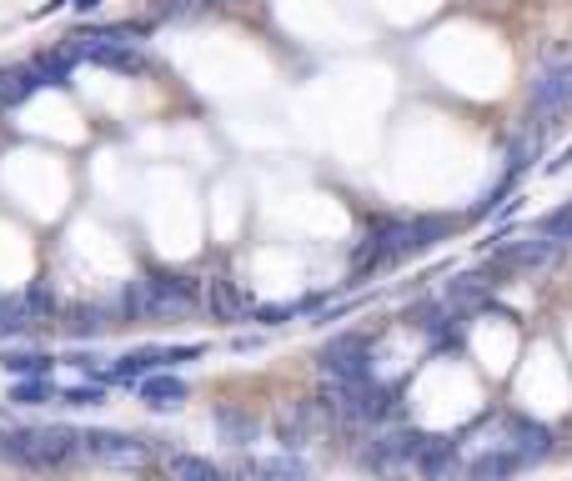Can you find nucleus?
<instances>
[{
    "mask_svg": "<svg viewBox=\"0 0 572 481\" xmlns=\"http://www.w3.org/2000/svg\"><path fill=\"white\" fill-rule=\"evenodd\" d=\"M46 81H41V71L36 66H26V71H0V111L6 106H21L26 96H36Z\"/></svg>",
    "mask_w": 572,
    "mask_h": 481,
    "instance_id": "f8f14e48",
    "label": "nucleus"
},
{
    "mask_svg": "<svg viewBox=\"0 0 572 481\" xmlns=\"http://www.w3.org/2000/svg\"><path fill=\"white\" fill-rule=\"evenodd\" d=\"M487 296V286H482V276H457L452 286H447V311H462V306H477Z\"/></svg>",
    "mask_w": 572,
    "mask_h": 481,
    "instance_id": "aec40b11",
    "label": "nucleus"
},
{
    "mask_svg": "<svg viewBox=\"0 0 572 481\" xmlns=\"http://www.w3.org/2000/svg\"><path fill=\"white\" fill-rule=\"evenodd\" d=\"M367 466L382 476V481H402L417 471V436L407 431H392V436H377L367 446Z\"/></svg>",
    "mask_w": 572,
    "mask_h": 481,
    "instance_id": "20e7f679",
    "label": "nucleus"
},
{
    "mask_svg": "<svg viewBox=\"0 0 572 481\" xmlns=\"http://www.w3.org/2000/svg\"><path fill=\"white\" fill-rule=\"evenodd\" d=\"M567 166H572V146L557 151V161H547V176H557V171H567Z\"/></svg>",
    "mask_w": 572,
    "mask_h": 481,
    "instance_id": "a878e982",
    "label": "nucleus"
},
{
    "mask_svg": "<svg viewBox=\"0 0 572 481\" xmlns=\"http://www.w3.org/2000/svg\"><path fill=\"white\" fill-rule=\"evenodd\" d=\"M171 481H226V476L206 456H171Z\"/></svg>",
    "mask_w": 572,
    "mask_h": 481,
    "instance_id": "a211bd4d",
    "label": "nucleus"
},
{
    "mask_svg": "<svg viewBox=\"0 0 572 481\" xmlns=\"http://www.w3.org/2000/svg\"><path fill=\"white\" fill-rule=\"evenodd\" d=\"M206 306H211L216 316H226V321H236V316H246V311H251L246 291H236V286H231V281H221V276H211V281H206Z\"/></svg>",
    "mask_w": 572,
    "mask_h": 481,
    "instance_id": "9d476101",
    "label": "nucleus"
},
{
    "mask_svg": "<svg viewBox=\"0 0 572 481\" xmlns=\"http://www.w3.org/2000/svg\"><path fill=\"white\" fill-rule=\"evenodd\" d=\"M517 471H522V461H517L512 451L492 446L487 456H477V461L467 466V481H507V476H517Z\"/></svg>",
    "mask_w": 572,
    "mask_h": 481,
    "instance_id": "9b49d317",
    "label": "nucleus"
},
{
    "mask_svg": "<svg viewBox=\"0 0 572 481\" xmlns=\"http://www.w3.org/2000/svg\"><path fill=\"white\" fill-rule=\"evenodd\" d=\"M552 256H557V241H547V236H532L522 246H502V266H542Z\"/></svg>",
    "mask_w": 572,
    "mask_h": 481,
    "instance_id": "2eb2a0df",
    "label": "nucleus"
},
{
    "mask_svg": "<svg viewBox=\"0 0 572 481\" xmlns=\"http://www.w3.org/2000/svg\"><path fill=\"white\" fill-rule=\"evenodd\" d=\"M36 326V316L26 311V301H0V341H16Z\"/></svg>",
    "mask_w": 572,
    "mask_h": 481,
    "instance_id": "6ab92c4d",
    "label": "nucleus"
},
{
    "mask_svg": "<svg viewBox=\"0 0 572 481\" xmlns=\"http://www.w3.org/2000/svg\"><path fill=\"white\" fill-rule=\"evenodd\" d=\"M452 466H457V441H447V436H417V471L427 481H447Z\"/></svg>",
    "mask_w": 572,
    "mask_h": 481,
    "instance_id": "6e6552de",
    "label": "nucleus"
},
{
    "mask_svg": "<svg viewBox=\"0 0 572 481\" xmlns=\"http://www.w3.org/2000/svg\"><path fill=\"white\" fill-rule=\"evenodd\" d=\"M61 401H66V406H96V401H106V391L91 381V386H71V391H61Z\"/></svg>",
    "mask_w": 572,
    "mask_h": 481,
    "instance_id": "b1692460",
    "label": "nucleus"
},
{
    "mask_svg": "<svg viewBox=\"0 0 572 481\" xmlns=\"http://www.w3.org/2000/svg\"><path fill=\"white\" fill-rule=\"evenodd\" d=\"M81 451L106 466H141L146 461V441L121 436V431H81Z\"/></svg>",
    "mask_w": 572,
    "mask_h": 481,
    "instance_id": "423d86ee",
    "label": "nucleus"
},
{
    "mask_svg": "<svg viewBox=\"0 0 572 481\" xmlns=\"http://www.w3.org/2000/svg\"><path fill=\"white\" fill-rule=\"evenodd\" d=\"M567 111H572V61L542 66V76L532 81V121H537V131L557 126Z\"/></svg>",
    "mask_w": 572,
    "mask_h": 481,
    "instance_id": "7ed1b4c3",
    "label": "nucleus"
},
{
    "mask_svg": "<svg viewBox=\"0 0 572 481\" xmlns=\"http://www.w3.org/2000/svg\"><path fill=\"white\" fill-rule=\"evenodd\" d=\"M297 316V306H256V321L261 326H281V321H292Z\"/></svg>",
    "mask_w": 572,
    "mask_h": 481,
    "instance_id": "393cba45",
    "label": "nucleus"
},
{
    "mask_svg": "<svg viewBox=\"0 0 572 481\" xmlns=\"http://www.w3.org/2000/svg\"><path fill=\"white\" fill-rule=\"evenodd\" d=\"M111 321H106V311H96V306H81L76 316H71V336H101Z\"/></svg>",
    "mask_w": 572,
    "mask_h": 481,
    "instance_id": "4be33fe9",
    "label": "nucleus"
},
{
    "mask_svg": "<svg viewBox=\"0 0 572 481\" xmlns=\"http://www.w3.org/2000/svg\"><path fill=\"white\" fill-rule=\"evenodd\" d=\"M497 446L512 451L522 466H532V461H542L552 451V431L542 421H507V441H497Z\"/></svg>",
    "mask_w": 572,
    "mask_h": 481,
    "instance_id": "0eeeda50",
    "label": "nucleus"
},
{
    "mask_svg": "<svg viewBox=\"0 0 572 481\" xmlns=\"http://www.w3.org/2000/svg\"><path fill=\"white\" fill-rule=\"evenodd\" d=\"M66 6H76V11H96L101 0H66Z\"/></svg>",
    "mask_w": 572,
    "mask_h": 481,
    "instance_id": "bb28decb",
    "label": "nucleus"
},
{
    "mask_svg": "<svg viewBox=\"0 0 572 481\" xmlns=\"http://www.w3.org/2000/svg\"><path fill=\"white\" fill-rule=\"evenodd\" d=\"M317 361H322L327 381H362V376H372V366H367V341H362L357 331L332 336V341L322 346Z\"/></svg>",
    "mask_w": 572,
    "mask_h": 481,
    "instance_id": "39448f33",
    "label": "nucleus"
},
{
    "mask_svg": "<svg viewBox=\"0 0 572 481\" xmlns=\"http://www.w3.org/2000/svg\"><path fill=\"white\" fill-rule=\"evenodd\" d=\"M0 366H6L11 376H21V381L51 376V356H46V351H6V356H0Z\"/></svg>",
    "mask_w": 572,
    "mask_h": 481,
    "instance_id": "dca6fc26",
    "label": "nucleus"
},
{
    "mask_svg": "<svg viewBox=\"0 0 572 481\" xmlns=\"http://www.w3.org/2000/svg\"><path fill=\"white\" fill-rule=\"evenodd\" d=\"M156 366H166V351H131V356H121V361L111 366V376L126 381V386H136V381H146Z\"/></svg>",
    "mask_w": 572,
    "mask_h": 481,
    "instance_id": "4468645a",
    "label": "nucleus"
},
{
    "mask_svg": "<svg viewBox=\"0 0 572 481\" xmlns=\"http://www.w3.org/2000/svg\"><path fill=\"white\" fill-rule=\"evenodd\" d=\"M71 451H81V436L71 426H21L0 436V456H11L16 466H61Z\"/></svg>",
    "mask_w": 572,
    "mask_h": 481,
    "instance_id": "f03ea898",
    "label": "nucleus"
},
{
    "mask_svg": "<svg viewBox=\"0 0 572 481\" xmlns=\"http://www.w3.org/2000/svg\"><path fill=\"white\" fill-rule=\"evenodd\" d=\"M191 6H231V0H191Z\"/></svg>",
    "mask_w": 572,
    "mask_h": 481,
    "instance_id": "cd10ccee",
    "label": "nucleus"
},
{
    "mask_svg": "<svg viewBox=\"0 0 572 481\" xmlns=\"http://www.w3.org/2000/svg\"><path fill=\"white\" fill-rule=\"evenodd\" d=\"M136 391H141V401H151V406H181V401H186V381L171 376V371L136 381Z\"/></svg>",
    "mask_w": 572,
    "mask_h": 481,
    "instance_id": "ddd939ff",
    "label": "nucleus"
},
{
    "mask_svg": "<svg viewBox=\"0 0 572 481\" xmlns=\"http://www.w3.org/2000/svg\"><path fill=\"white\" fill-rule=\"evenodd\" d=\"M216 426H221V436H226L231 446H246V441L256 436L251 411H236V406H221V411H216Z\"/></svg>",
    "mask_w": 572,
    "mask_h": 481,
    "instance_id": "f3484780",
    "label": "nucleus"
},
{
    "mask_svg": "<svg viewBox=\"0 0 572 481\" xmlns=\"http://www.w3.org/2000/svg\"><path fill=\"white\" fill-rule=\"evenodd\" d=\"M246 476H251V481H307L312 466H307L297 451H281V456H256V461L246 466Z\"/></svg>",
    "mask_w": 572,
    "mask_h": 481,
    "instance_id": "1a4fd4ad",
    "label": "nucleus"
},
{
    "mask_svg": "<svg viewBox=\"0 0 572 481\" xmlns=\"http://www.w3.org/2000/svg\"><path fill=\"white\" fill-rule=\"evenodd\" d=\"M46 396H51L46 376H31V381H16V386H11V401H21V406H41Z\"/></svg>",
    "mask_w": 572,
    "mask_h": 481,
    "instance_id": "5701e85b",
    "label": "nucleus"
},
{
    "mask_svg": "<svg viewBox=\"0 0 572 481\" xmlns=\"http://www.w3.org/2000/svg\"><path fill=\"white\" fill-rule=\"evenodd\" d=\"M121 306L136 321H171V316H186L196 306V286L186 276H141L126 286Z\"/></svg>",
    "mask_w": 572,
    "mask_h": 481,
    "instance_id": "f257e3e1",
    "label": "nucleus"
},
{
    "mask_svg": "<svg viewBox=\"0 0 572 481\" xmlns=\"http://www.w3.org/2000/svg\"><path fill=\"white\" fill-rule=\"evenodd\" d=\"M537 236H547V241H557V246H567L572 241V206H562V211H552L542 226H537Z\"/></svg>",
    "mask_w": 572,
    "mask_h": 481,
    "instance_id": "412c9836",
    "label": "nucleus"
}]
</instances>
